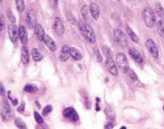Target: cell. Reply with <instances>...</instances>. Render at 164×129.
Returning a JSON list of instances; mask_svg holds the SVG:
<instances>
[{"label":"cell","mask_w":164,"mask_h":129,"mask_svg":"<svg viewBox=\"0 0 164 129\" xmlns=\"http://www.w3.org/2000/svg\"><path fill=\"white\" fill-rule=\"evenodd\" d=\"M79 29H80V33L83 34V37L88 41L89 43H95L96 41V37H95V33L92 30V27L89 25H87L85 22H79Z\"/></svg>","instance_id":"obj_1"},{"label":"cell","mask_w":164,"mask_h":129,"mask_svg":"<svg viewBox=\"0 0 164 129\" xmlns=\"http://www.w3.org/2000/svg\"><path fill=\"white\" fill-rule=\"evenodd\" d=\"M142 17H143V21H145V24L149 26V27H152L155 24H156V21H155V14L154 12H152V9L150 7H146L143 9V12H142Z\"/></svg>","instance_id":"obj_2"},{"label":"cell","mask_w":164,"mask_h":129,"mask_svg":"<svg viewBox=\"0 0 164 129\" xmlns=\"http://www.w3.org/2000/svg\"><path fill=\"white\" fill-rule=\"evenodd\" d=\"M116 64L119 69H122L123 72H126L129 69V63H127V59H126V56H125L123 54H117L116 56Z\"/></svg>","instance_id":"obj_3"},{"label":"cell","mask_w":164,"mask_h":129,"mask_svg":"<svg viewBox=\"0 0 164 129\" xmlns=\"http://www.w3.org/2000/svg\"><path fill=\"white\" fill-rule=\"evenodd\" d=\"M113 34H114V39H116V42L119 44V46H121V47H126L127 41H126V37H125V34L122 33V30L114 29Z\"/></svg>","instance_id":"obj_4"},{"label":"cell","mask_w":164,"mask_h":129,"mask_svg":"<svg viewBox=\"0 0 164 129\" xmlns=\"http://www.w3.org/2000/svg\"><path fill=\"white\" fill-rule=\"evenodd\" d=\"M105 65H106V69L109 73H112L113 76H117L118 75V68H117V64L116 61L112 59V56L106 58V61H105Z\"/></svg>","instance_id":"obj_5"},{"label":"cell","mask_w":164,"mask_h":129,"mask_svg":"<svg viewBox=\"0 0 164 129\" xmlns=\"http://www.w3.org/2000/svg\"><path fill=\"white\" fill-rule=\"evenodd\" d=\"M146 47L147 50H149V52L154 56L155 59L159 58V50H158V46H156V43L152 41V39H147V42H146Z\"/></svg>","instance_id":"obj_6"},{"label":"cell","mask_w":164,"mask_h":129,"mask_svg":"<svg viewBox=\"0 0 164 129\" xmlns=\"http://www.w3.org/2000/svg\"><path fill=\"white\" fill-rule=\"evenodd\" d=\"M53 29L55 31L57 35H62L64 33V25H63V21L59 18V17H55L53 21Z\"/></svg>","instance_id":"obj_7"},{"label":"cell","mask_w":164,"mask_h":129,"mask_svg":"<svg viewBox=\"0 0 164 129\" xmlns=\"http://www.w3.org/2000/svg\"><path fill=\"white\" fill-rule=\"evenodd\" d=\"M63 115L66 119H68L70 121H72V123H76L79 120V115H78V112H76L74 108H66L64 112H63Z\"/></svg>","instance_id":"obj_8"},{"label":"cell","mask_w":164,"mask_h":129,"mask_svg":"<svg viewBox=\"0 0 164 129\" xmlns=\"http://www.w3.org/2000/svg\"><path fill=\"white\" fill-rule=\"evenodd\" d=\"M8 34H9L11 41H12L13 43H16V42H17V39H19V27L16 26L15 24H11L8 26Z\"/></svg>","instance_id":"obj_9"},{"label":"cell","mask_w":164,"mask_h":129,"mask_svg":"<svg viewBox=\"0 0 164 129\" xmlns=\"http://www.w3.org/2000/svg\"><path fill=\"white\" fill-rule=\"evenodd\" d=\"M2 116L4 120H11L12 119V112H11V107L8 102H4L2 106Z\"/></svg>","instance_id":"obj_10"},{"label":"cell","mask_w":164,"mask_h":129,"mask_svg":"<svg viewBox=\"0 0 164 129\" xmlns=\"http://www.w3.org/2000/svg\"><path fill=\"white\" fill-rule=\"evenodd\" d=\"M26 22H28V26L34 29L37 25V20H36V13L33 10H28V14H26Z\"/></svg>","instance_id":"obj_11"},{"label":"cell","mask_w":164,"mask_h":129,"mask_svg":"<svg viewBox=\"0 0 164 129\" xmlns=\"http://www.w3.org/2000/svg\"><path fill=\"white\" fill-rule=\"evenodd\" d=\"M129 54H130L131 58H133V60H135L138 64H143V58H142V55L139 54L138 50L130 48V50H129Z\"/></svg>","instance_id":"obj_12"},{"label":"cell","mask_w":164,"mask_h":129,"mask_svg":"<svg viewBox=\"0 0 164 129\" xmlns=\"http://www.w3.org/2000/svg\"><path fill=\"white\" fill-rule=\"evenodd\" d=\"M19 39L21 41L23 44H26L28 43V33H26V29L25 26H19Z\"/></svg>","instance_id":"obj_13"},{"label":"cell","mask_w":164,"mask_h":129,"mask_svg":"<svg viewBox=\"0 0 164 129\" xmlns=\"http://www.w3.org/2000/svg\"><path fill=\"white\" fill-rule=\"evenodd\" d=\"M43 41H45V43H46V46L49 47V50H50V51H55L57 50V44H55V42L53 41V38H50L49 35H46L45 34V38H43Z\"/></svg>","instance_id":"obj_14"},{"label":"cell","mask_w":164,"mask_h":129,"mask_svg":"<svg viewBox=\"0 0 164 129\" xmlns=\"http://www.w3.org/2000/svg\"><path fill=\"white\" fill-rule=\"evenodd\" d=\"M89 12H91V14H92V17H93L95 20H97L98 16H100V8H98L97 4L92 3V4L89 5Z\"/></svg>","instance_id":"obj_15"},{"label":"cell","mask_w":164,"mask_h":129,"mask_svg":"<svg viewBox=\"0 0 164 129\" xmlns=\"http://www.w3.org/2000/svg\"><path fill=\"white\" fill-rule=\"evenodd\" d=\"M34 33H36V37H37L38 41H43V38H45V31H43L41 25H36Z\"/></svg>","instance_id":"obj_16"},{"label":"cell","mask_w":164,"mask_h":129,"mask_svg":"<svg viewBox=\"0 0 164 129\" xmlns=\"http://www.w3.org/2000/svg\"><path fill=\"white\" fill-rule=\"evenodd\" d=\"M70 56L74 60H80L81 59V54L78 51V48H75V47H71L70 48Z\"/></svg>","instance_id":"obj_17"},{"label":"cell","mask_w":164,"mask_h":129,"mask_svg":"<svg viewBox=\"0 0 164 129\" xmlns=\"http://www.w3.org/2000/svg\"><path fill=\"white\" fill-rule=\"evenodd\" d=\"M21 61H23V64L29 63V52H28V48H25V47L21 50Z\"/></svg>","instance_id":"obj_18"},{"label":"cell","mask_w":164,"mask_h":129,"mask_svg":"<svg viewBox=\"0 0 164 129\" xmlns=\"http://www.w3.org/2000/svg\"><path fill=\"white\" fill-rule=\"evenodd\" d=\"M32 56H33V60H36V61H41V60L43 59L42 52L40 51V50H37V48H33V51H32Z\"/></svg>","instance_id":"obj_19"},{"label":"cell","mask_w":164,"mask_h":129,"mask_svg":"<svg viewBox=\"0 0 164 129\" xmlns=\"http://www.w3.org/2000/svg\"><path fill=\"white\" fill-rule=\"evenodd\" d=\"M68 56H70V47L63 46V47H62V51H61V60H62V61H66Z\"/></svg>","instance_id":"obj_20"},{"label":"cell","mask_w":164,"mask_h":129,"mask_svg":"<svg viewBox=\"0 0 164 129\" xmlns=\"http://www.w3.org/2000/svg\"><path fill=\"white\" fill-rule=\"evenodd\" d=\"M156 27H158V33H159V35L164 38V20H160L156 22Z\"/></svg>","instance_id":"obj_21"},{"label":"cell","mask_w":164,"mask_h":129,"mask_svg":"<svg viewBox=\"0 0 164 129\" xmlns=\"http://www.w3.org/2000/svg\"><path fill=\"white\" fill-rule=\"evenodd\" d=\"M155 12L158 13V16L162 18V20H164V8L162 7V5L159 4V3H156L155 4Z\"/></svg>","instance_id":"obj_22"},{"label":"cell","mask_w":164,"mask_h":129,"mask_svg":"<svg viewBox=\"0 0 164 129\" xmlns=\"http://www.w3.org/2000/svg\"><path fill=\"white\" fill-rule=\"evenodd\" d=\"M125 73L127 75V77H129V80L131 81V82H138V77H136V75L134 73L133 71H130V69H127Z\"/></svg>","instance_id":"obj_23"},{"label":"cell","mask_w":164,"mask_h":129,"mask_svg":"<svg viewBox=\"0 0 164 129\" xmlns=\"http://www.w3.org/2000/svg\"><path fill=\"white\" fill-rule=\"evenodd\" d=\"M105 114H106V116H108V119H109V123H114V112H113V110H110V107H106V110H105Z\"/></svg>","instance_id":"obj_24"},{"label":"cell","mask_w":164,"mask_h":129,"mask_svg":"<svg viewBox=\"0 0 164 129\" xmlns=\"http://www.w3.org/2000/svg\"><path fill=\"white\" fill-rule=\"evenodd\" d=\"M126 30H127V34H129V37L131 38V41H133L134 43H138V42H139V38H138V37H136V35H135V33H134L133 30H131V29H130V27H127V29H126Z\"/></svg>","instance_id":"obj_25"},{"label":"cell","mask_w":164,"mask_h":129,"mask_svg":"<svg viewBox=\"0 0 164 129\" xmlns=\"http://www.w3.org/2000/svg\"><path fill=\"white\" fill-rule=\"evenodd\" d=\"M15 3H16V7H17L19 12H24V8H25L24 0H15Z\"/></svg>","instance_id":"obj_26"},{"label":"cell","mask_w":164,"mask_h":129,"mask_svg":"<svg viewBox=\"0 0 164 129\" xmlns=\"http://www.w3.org/2000/svg\"><path fill=\"white\" fill-rule=\"evenodd\" d=\"M24 90H25L26 93H36V91H37V87L33 86V85H26Z\"/></svg>","instance_id":"obj_27"},{"label":"cell","mask_w":164,"mask_h":129,"mask_svg":"<svg viewBox=\"0 0 164 129\" xmlns=\"http://www.w3.org/2000/svg\"><path fill=\"white\" fill-rule=\"evenodd\" d=\"M8 98H9V102H11V103H12V104H15V106H17L19 100L13 97V95H12V93H11V91H8Z\"/></svg>","instance_id":"obj_28"},{"label":"cell","mask_w":164,"mask_h":129,"mask_svg":"<svg viewBox=\"0 0 164 129\" xmlns=\"http://www.w3.org/2000/svg\"><path fill=\"white\" fill-rule=\"evenodd\" d=\"M89 8H87V7H81V14H83V17H84V20L85 21H88L89 18V16H88V12H87V10H88Z\"/></svg>","instance_id":"obj_29"},{"label":"cell","mask_w":164,"mask_h":129,"mask_svg":"<svg viewBox=\"0 0 164 129\" xmlns=\"http://www.w3.org/2000/svg\"><path fill=\"white\" fill-rule=\"evenodd\" d=\"M5 29V18H4V16L0 13V31H3Z\"/></svg>","instance_id":"obj_30"},{"label":"cell","mask_w":164,"mask_h":129,"mask_svg":"<svg viewBox=\"0 0 164 129\" xmlns=\"http://www.w3.org/2000/svg\"><path fill=\"white\" fill-rule=\"evenodd\" d=\"M34 119H36V121L38 123V124H43V119H42V116L38 114V112H34Z\"/></svg>","instance_id":"obj_31"},{"label":"cell","mask_w":164,"mask_h":129,"mask_svg":"<svg viewBox=\"0 0 164 129\" xmlns=\"http://www.w3.org/2000/svg\"><path fill=\"white\" fill-rule=\"evenodd\" d=\"M15 124H16V127H19V128H23V129H24V128L26 127V125L24 124V121L21 120V119H16V120H15Z\"/></svg>","instance_id":"obj_32"},{"label":"cell","mask_w":164,"mask_h":129,"mask_svg":"<svg viewBox=\"0 0 164 129\" xmlns=\"http://www.w3.org/2000/svg\"><path fill=\"white\" fill-rule=\"evenodd\" d=\"M53 111V107H51V106H46V107L45 108H43V115H49V114H50V112Z\"/></svg>","instance_id":"obj_33"},{"label":"cell","mask_w":164,"mask_h":129,"mask_svg":"<svg viewBox=\"0 0 164 129\" xmlns=\"http://www.w3.org/2000/svg\"><path fill=\"white\" fill-rule=\"evenodd\" d=\"M4 95H5V89L3 86V83L0 82V97H4Z\"/></svg>","instance_id":"obj_34"},{"label":"cell","mask_w":164,"mask_h":129,"mask_svg":"<svg viewBox=\"0 0 164 129\" xmlns=\"http://www.w3.org/2000/svg\"><path fill=\"white\" fill-rule=\"evenodd\" d=\"M49 2H50V4H51V7H53V8H57L58 0H49Z\"/></svg>","instance_id":"obj_35"},{"label":"cell","mask_w":164,"mask_h":129,"mask_svg":"<svg viewBox=\"0 0 164 129\" xmlns=\"http://www.w3.org/2000/svg\"><path fill=\"white\" fill-rule=\"evenodd\" d=\"M83 97H84V102H85V107L87 108H89L91 107V106H89V103H88V99H87V95L83 93Z\"/></svg>","instance_id":"obj_36"},{"label":"cell","mask_w":164,"mask_h":129,"mask_svg":"<svg viewBox=\"0 0 164 129\" xmlns=\"http://www.w3.org/2000/svg\"><path fill=\"white\" fill-rule=\"evenodd\" d=\"M19 111H20V112H23V111H24V104H21V106H20V107H19Z\"/></svg>","instance_id":"obj_37"},{"label":"cell","mask_w":164,"mask_h":129,"mask_svg":"<svg viewBox=\"0 0 164 129\" xmlns=\"http://www.w3.org/2000/svg\"><path fill=\"white\" fill-rule=\"evenodd\" d=\"M36 106H37V107H38V108H40V107H41V104H40V102H38V100H37V102H36Z\"/></svg>","instance_id":"obj_38"},{"label":"cell","mask_w":164,"mask_h":129,"mask_svg":"<svg viewBox=\"0 0 164 129\" xmlns=\"http://www.w3.org/2000/svg\"><path fill=\"white\" fill-rule=\"evenodd\" d=\"M2 2H3V0H0V3H2Z\"/></svg>","instance_id":"obj_39"}]
</instances>
